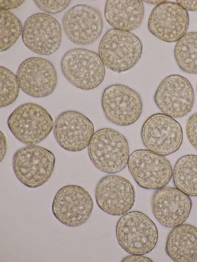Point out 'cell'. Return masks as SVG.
Returning <instances> with one entry per match:
<instances>
[{"label": "cell", "instance_id": "1", "mask_svg": "<svg viewBox=\"0 0 197 262\" xmlns=\"http://www.w3.org/2000/svg\"><path fill=\"white\" fill-rule=\"evenodd\" d=\"M90 159L100 171L114 174L128 165L130 149L126 138L118 131L103 128L94 134L88 146Z\"/></svg>", "mask_w": 197, "mask_h": 262}, {"label": "cell", "instance_id": "2", "mask_svg": "<svg viewBox=\"0 0 197 262\" xmlns=\"http://www.w3.org/2000/svg\"><path fill=\"white\" fill-rule=\"evenodd\" d=\"M143 46L139 38L129 31L111 29L102 37L98 55L104 65L116 73L132 68L139 60Z\"/></svg>", "mask_w": 197, "mask_h": 262}, {"label": "cell", "instance_id": "3", "mask_svg": "<svg viewBox=\"0 0 197 262\" xmlns=\"http://www.w3.org/2000/svg\"><path fill=\"white\" fill-rule=\"evenodd\" d=\"M120 246L131 254L143 255L155 247L159 232L155 223L145 214L133 210L124 214L116 226Z\"/></svg>", "mask_w": 197, "mask_h": 262}, {"label": "cell", "instance_id": "4", "mask_svg": "<svg viewBox=\"0 0 197 262\" xmlns=\"http://www.w3.org/2000/svg\"><path fill=\"white\" fill-rule=\"evenodd\" d=\"M54 120L41 106L33 103L23 104L9 116L8 127L21 143L35 145L42 142L53 129Z\"/></svg>", "mask_w": 197, "mask_h": 262}, {"label": "cell", "instance_id": "5", "mask_svg": "<svg viewBox=\"0 0 197 262\" xmlns=\"http://www.w3.org/2000/svg\"><path fill=\"white\" fill-rule=\"evenodd\" d=\"M105 65L97 53L83 48L68 50L61 61L62 73L75 87L91 90L103 81Z\"/></svg>", "mask_w": 197, "mask_h": 262}, {"label": "cell", "instance_id": "6", "mask_svg": "<svg viewBox=\"0 0 197 262\" xmlns=\"http://www.w3.org/2000/svg\"><path fill=\"white\" fill-rule=\"evenodd\" d=\"M55 156L50 150L36 145H29L14 154L12 166L17 179L31 188L40 187L51 176Z\"/></svg>", "mask_w": 197, "mask_h": 262}, {"label": "cell", "instance_id": "7", "mask_svg": "<svg viewBox=\"0 0 197 262\" xmlns=\"http://www.w3.org/2000/svg\"><path fill=\"white\" fill-rule=\"evenodd\" d=\"M141 137L147 149L166 156L179 149L183 136L182 127L176 120L163 113H156L143 123Z\"/></svg>", "mask_w": 197, "mask_h": 262}, {"label": "cell", "instance_id": "8", "mask_svg": "<svg viewBox=\"0 0 197 262\" xmlns=\"http://www.w3.org/2000/svg\"><path fill=\"white\" fill-rule=\"evenodd\" d=\"M128 167L136 183L146 189L162 188L172 177L170 162L164 156L148 149L134 151L130 156Z\"/></svg>", "mask_w": 197, "mask_h": 262}, {"label": "cell", "instance_id": "9", "mask_svg": "<svg viewBox=\"0 0 197 262\" xmlns=\"http://www.w3.org/2000/svg\"><path fill=\"white\" fill-rule=\"evenodd\" d=\"M101 101L106 118L119 126L134 123L142 112L143 104L139 94L123 84H113L106 87Z\"/></svg>", "mask_w": 197, "mask_h": 262}, {"label": "cell", "instance_id": "10", "mask_svg": "<svg viewBox=\"0 0 197 262\" xmlns=\"http://www.w3.org/2000/svg\"><path fill=\"white\" fill-rule=\"evenodd\" d=\"M94 202L90 193L82 186H64L55 194L52 211L55 218L68 227L80 226L91 216Z\"/></svg>", "mask_w": 197, "mask_h": 262}, {"label": "cell", "instance_id": "11", "mask_svg": "<svg viewBox=\"0 0 197 262\" xmlns=\"http://www.w3.org/2000/svg\"><path fill=\"white\" fill-rule=\"evenodd\" d=\"M22 39L24 45L33 52L50 55L59 49L62 43L61 24L50 14L34 13L25 22Z\"/></svg>", "mask_w": 197, "mask_h": 262}, {"label": "cell", "instance_id": "12", "mask_svg": "<svg viewBox=\"0 0 197 262\" xmlns=\"http://www.w3.org/2000/svg\"><path fill=\"white\" fill-rule=\"evenodd\" d=\"M163 114L182 117L192 110L195 102L193 87L185 77L178 74L166 76L159 84L154 97Z\"/></svg>", "mask_w": 197, "mask_h": 262}, {"label": "cell", "instance_id": "13", "mask_svg": "<svg viewBox=\"0 0 197 262\" xmlns=\"http://www.w3.org/2000/svg\"><path fill=\"white\" fill-rule=\"evenodd\" d=\"M189 21L186 9L177 2L165 0L153 8L149 17L148 28L162 41L174 43L186 33Z\"/></svg>", "mask_w": 197, "mask_h": 262}, {"label": "cell", "instance_id": "14", "mask_svg": "<svg viewBox=\"0 0 197 262\" xmlns=\"http://www.w3.org/2000/svg\"><path fill=\"white\" fill-rule=\"evenodd\" d=\"M95 199L98 207L111 215L128 212L135 201V192L130 180L121 176L110 175L102 177L95 190Z\"/></svg>", "mask_w": 197, "mask_h": 262}, {"label": "cell", "instance_id": "15", "mask_svg": "<svg viewBox=\"0 0 197 262\" xmlns=\"http://www.w3.org/2000/svg\"><path fill=\"white\" fill-rule=\"evenodd\" d=\"M63 29L68 39L79 45H89L96 41L103 29L100 12L86 4H77L70 8L63 19Z\"/></svg>", "mask_w": 197, "mask_h": 262}, {"label": "cell", "instance_id": "16", "mask_svg": "<svg viewBox=\"0 0 197 262\" xmlns=\"http://www.w3.org/2000/svg\"><path fill=\"white\" fill-rule=\"evenodd\" d=\"M53 130L61 147L72 152L80 151L88 146L95 133L91 120L83 114L72 110L58 116Z\"/></svg>", "mask_w": 197, "mask_h": 262}, {"label": "cell", "instance_id": "17", "mask_svg": "<svg viewBox=\"0 0 197 262\" xmlns=\"http://www.w3.org/2000/svg\"><path fill=\"white\" fill-rule=\"evenodd\" d=\"M20 88L27 95L41 98L51 94L57 84L53 64L40 57H30L19 65L16 74Z\"/></svg>", "mask_w": 197, "mask_h": 262}, {"label": "cell", "instance_id": "18", "mask_svg": "<svg viewBox=\"0 0 197 262\" xmlns=\"http://www.w3.org/2000/svg\"><path fill=\"white\" fill-rule=\"evenodd\" d=\"M192 207L189 196L171 187L158 189L151 201L154 216L163 226L168 228L183 224L189 217Z\"/></svg>", "mask_w": 197, "mask_h": 262}, {"label": "cell", "instance_id": "19", "mask_svg": "<svg viewBox=\"0 0 197 262\" xmlns=\"http://www.w3.org/2000/svg\"><path fill=\"white\" fill-rule=\"evenodd\" d=\"M144 14L140 0H108L105 3L104 16L114 29L130 31L141 24Z\"/></svg>", "mask_w": 197, "mask_h": 262}, {"label": "cell", "instance_id": "20", "mask_svg": "<svg viewBox=\"0 0 197 262\" xmlns=\"http://www.w3.org/2000/svg\"><path fill=\"white\" fill-rule=\"evenodd\" d=\"M165 251L176 262H197V228L182 224L174 227L169 233Z\"/></svg>", "mask_w": 197, "mask_h": 262}, {"label": "cell", "instance_id": "21", "mask_svg": "<svg viewBox=\"0 0 197 262\" xmlns=\"http://www.w3.org/2000/svg\"><path fill=\"white\" fill-rule=\"evenodd\" d=\"M172 177L175 188L189 196H197V155L187 154L178 159Z\"/></svg>", "mask_w": 197, "mask_h": 262}, {"label": "cell", "instance_id": "22", "mask_svg": "<svg viewBox=\"0 0 197 262\" xmlns=\"http://www.w3.org/2000/svg\"><path fill=\"white\" fill-rule=\"evenodd\" d=\"M174 55L181 70L197 74V32L186 33L175 44Z\"/></svg>", "mask_w": 197, "mask_h": 262}, {"label": "cell", "instance_id": "23", "mask_svg": "<svg viewBox=\"0 0 197 262\" xmlns=\"http://www.w3.org/2000/svg\"><path fill=\"white\" fill-rule=\"evenodd\" d=\"M23 27L21 21L12 12L0 10V52L9 50L22 35Z\"/></svg>", "mask_w": 197, "mask_h": 262}, {"label": "cell", "instance_id": "24", "mask_svg": "<svg viewBox=\"0 0 197 262\" xmlns=\"http://www.w3.org/2000/svg\"><path fill=\"white\" fill-rule=\"evenodd\" d=\"M0 108L12 104L17 99L20 86L17 76L8 68L0 66Z\"/></svg>", "mask_w": 197, "mask_h": 262}, {"label": "cell", "instance_id": "25", "mask_svg": "<svg viewBox=\"0 0 197 262\" xmlns=\"http://www.w3.org/2000/svg\"><path fill=\"white\" fill-rule=\"evenodd\" d=\"M35 3L42 11L50 14H57L66 9L71 3L70 0H35Z\"/></svg>", "mask_w": 197, "mask_h": 262}, {"label": "cell", "instance_id": "26", "mask_svg": "<svg viewBox=\"0 0 197 262\" xmlns=\"http://www.w3.org/2000/svg\"><path fill=\"white\" fill-rule=\"evenodd\" d=\"M186 134L191 144L197 149V113L191 116L188 120Z\"/></svg>", "mask_w": 197, "mask_h": 262}, {"label": "cell", "instance_id": "27", "mask_svg": "<svg viewBox=\"0 0 197 262\" xmlns=\"http://www.w3.org/2000/svg\"><path fill=\"white\" fill-rule=\"evenodd\" d=\"M25 1L23 0H0V8L8 11L9 10L17 8L21 6Z\"/></svg>", "mask_w": 197, "mask_h": 262}, {"label": "cell", "instance_id": "28", "mask_svg": "<svg viewBox=\"0 0 197 262\" xmlns=\"http://www.w3.org/2000/svg\"><path fill=\"white\" fill-rule=\"evenodd\" d=\"M124 262H153L151 259L140 255L131 254L122 259Z\"/></svg>", "mask_w": 197, "mask_h": 262}, {"label": "cell", "instance_id": "29", "mask_svg": "<svg viewBox=\"0 0 197 262\" xmlns=\"http://www.w3.org/2000/svg\"><path fill=\"white\" fill-rule=\"evenodd\" d=\"M176 1L187 11H197V0H177Z\"/></svg>", "mask_w": 197, "mask_h": 262}, {"label": "cell", "instance_id": "30", "mask_svg": "<svg viewBox=\"0 0 197 262\" xmlns=\"http://www.w3.org/2000/svg\"><path fill=\"white\" fill-rule=\"evenodd\" d=\"M7 150V142L5 135L0 131V161H1L6 153Z\"/></svg>", "mask_w": 197, "mask_h": 262}, {"label": "cell", "instance_id": "31", "mask_svg": "<svg viewBox=\"0 0 197 262\" xmlns=\"http://www.w3.org/2000/svg\"><path fill=\"white\" fill-rule=\"evenodd\" d=\"M165 0H143V1H145L147 3H150V4H156V5H158V4H159L162 2H164V1H165Z\"/></svg>", "mask_w": 197, "mask_h": 262}, {"label": "cell", "instance_id": "32", "mask_svg": "<svg viewBox=\"0 0 197 262\" xmlns=\"http://www.w3.org/2000/svg\"></svg>", "mask_w": 197, "mask_h": 262}]
</instances>
